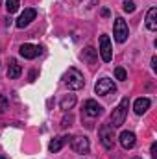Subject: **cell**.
I'll list each match as a JSON object with an SVG mask.
<instances>
[{"label": "cell", "instance_id": "cell-1", "mask_svg": "<svg viewBox=\"0 0 157 159\" xmlns=\"http://www.w3.org/2000/svg\"><path fill=\"white\" fill-rule=\"evenodd\" d=\"M128 107H129V98L124 96V98L120 100V104L113 109V113H111V119L109 120H111V126H113V128H120V126L124 124L126 115H128Z\"/></svg>", "mask_w": 157, "mask_h": 159}, {"label": "cell", "instance_id": "cell-2", "mask_svg": "<svg viewBox=\"0 0 157 159\" xmlns=\"http://www.w3.org/2000/svg\"><path fill=\"white\" fill-rule=\"evenodd\" d=\"M63 80H65V83L69 85V89H81L83 85H85V80H83V74L79 72L78 69H74V67H70L67 72H65V76H63Z\"/></svg>", "mask_w": 157, "mask_h": 159}, {"label": "cell", "instance_id": "cell-3", "mask_svg": "<svg viewBox=\"0 0 157 159\" xmlns=\"http://www.w3.org/2000/svg\"><path fill=\"white\" fill-rule=\"evenodd\" d=\"M100 141H102V144H104V148L105 150H111L113 146H115V128L111 126V124H104L102 128H100Z\"/></svg>", "mask_w": 157, "mask_h": 159}, {"label": "cell", "instance_id": "cell-4", "mask_svg": "<svg viewBox=\"0 0 157 159\" xmlns=\"http://www.w3.org/2000/svg\"><path fill=\"white\" fill-rule=\"evenodd\" d=\"M113 35H115V41H117V43H126L128 35H129V28H128V22H126L122 17H117V19H115Z\"/></svg>", "mask_w": 157, "mask_h": 159}, {"label": "cell", "instance_id": "cell-5", "mask_svg": "<svg viewBox=\"0 0 157 159\" xmlns=\"http://www.w3.org/2000/svg\"><path fill=\"white\" fill-rule=\"evenodd\" d=\"M94 91H96V94H102V96H105V94H111V93H115L117 91V85H115V81L109 78H102L96 81V85H94Z\"/></svg>", "mask_w": 157, "mask_h": 159}, {"label": "cell", "instance_id": "cell-6", "mask_svg": "<svg viewBox=\"0 0 157 159\" xmlns=\"http://www.w3.org/2000/svg\"><path fill=\"white\" fill-rule=\"evenodd\" d=\"M100 56L105 63H109L113 59V46L107 35H100Z\"/></svg>", "mask_w": 157, "mask_h": 159}, {"label": "cell", "instance_id": "cell-7", "mask_svg": "<svg viewBox=\"0 0 157 159\" xmlns=\"http://www.w3.org/2000/svg\"><path fill=\"white\" fill-rule=\"evenodd\" d=\"M89 139L83 137V135H78V137H72L70 141V148L76 152V154H87L89 152Z\"/></svg>", "mask_w": 157, "mask_h": 159}, {"label": "cell", "instance_id": "cell-8", "mask_svg": "<svg viewBox=\"0 0 157 159\" xmlns=\"http://www.w3.org/2000/svg\"><path fill=\"white\" fill-rule=\"evenodd\" d=\"M35 17H37V11L34 9V7H28V9H24V13L17 19V28H26L32 20H35Z\"/></svg>", "mask_w": 157, "mask_h": 159}, {"label": "cell", "instance_id": "cell-9", "mask_svg": "<svg viewBox=\"0 0 157 159\" xmlns=\"http://www.w3.org/2000/svg\"><path fill=\"white\" fill-rule=\"evenodd\" d=\"M19 52H20V56H22L24 59H35V57L41 54V48L39 46H35V44L26 43V44H20Z\"/></svg>", "mask_w": 157, "mask_h": 159}, {"label": "cell", "instance_id": "cell-10", "mask_svg": "<svg viewBox=\"0 0 157 159\" xmlns=\"http://www.w3.org/2000/svg\"><path fill=\"white\" fill-rule=\"evenodd\" d=\"M85 113L89 117H100L104 113V107L96 102V100H87L85 102Z\"/></svg>", "mask_w": 157, "mask_h": 159}, {"label": "cell", "instance_id": "cell-11", "mask_svg": "<svg viewBox=\"0 0 157 159\" xmlns=\"http://www.w3.org/2000/svg\"><path fill=\"white\" fill-rule=\"evenodd\" d=\"M69 139H70V137H67V135H59V137L52 139V141H50V144H48V150H50L52 154L59 152V150H61V148L69 143Z\"/></svg>", "mask_w": 157, "mask_h": 159}, {"label": "cell", "instance_id": "cell-12", "mask_svg": "<svg viewBox=\"0 0 157 159\" xmlns=\"http://www.w3.org/2000/svg\"><path fill=\"white\" fill-rule=\"evenodd\" d=\"M150 106H152L150 98H137L135 104H133V109H135L137 115H144V113L150 109Z\"/></svg>", "mask_w": 157, "mask_h": 159}, {"label": "cell", "instance_id": "cell-13", "mask_svg": "<svg viewBox=\"0 0 157 159\" xmlns=\"http://www.w3.org/2000/svg\"><path fill=\"white\" fill-rule=\"evenodd\" d=\"M120 144H122V148H126V150L133 148V146H135V133H133V131H122V133H120Z\"/></svg>", "mask_w": 157, "mask_h": 159}, {"label": "cell", "instance_id": "cell-14", "mask_svg": "<svg viewBox=\"0 0 157 159\" xmlns=\"http://www.w3.org/2000/svg\"><path fill=\"white\" fill-rule=\"evenodd\" d=\"M22 74V69L19 65L17 59H9V65H7V78L9 80H17Z\"/></svg>", "mask_w": 157, "mask_h": 159}, {"label": "cell", "instance_id": "cell-15", "mask_svg": "<svg viewBox=\"0 0 157 159\" xmlns=\"http://www.w3.org/2000/svg\"><path fill=\"white\" fill-rule=\"evenodd\" d=\"M146 28L152 30V32L157 30V9L155 7H152L148 11V15H146Z\"/></svg>", "mask_w": 157, "mask_h": 159}, {"label": "cell", "instance_id": "cell-16", "mask_svg": "<svg viewBox=\"0 0 157 159\" xmlns=\"http://www.w3.org/2000/svg\"><path fill=\"white\" fill-rule=\"evenodd\" d=\"M59 106H61V109H63V111L72 109V107L76 106V96H74V94H67V96H63V98H61V102H59Z\"/></svg>", "mask_w": 157, "mask_h": 159}, {"label": "cell", "instance_id": "cell-17", "mask_svg": "<svg viewBox=\"0 0 157 159\" xmlns=\"http://www.w3.org/2000/svg\"><path fill=\"white\" fill-rule=\"evenodd\" d=\"M83 59H85L87 63H91V65H92V63L96 61V50H94L92 46L85 48V50H83Z\"/></svg>", "mask_w": 157, "mask_h": 159}, {"label": "cell", "instance_id": "cell-18", "mask_svg": "<svg viewBox=\"0 0 157 159\" xmlns=\"http://www.w3.org/2000/svg\"><path fill=\"white\" fill-rule=\"evenodd\" d=\"M19 6H20V2L19 0H6V9H7V13L11 15V13H15L17 9H19Z\"/></svg>", "mask_w": 157, "mask_h": 159}, {"label": "cell", "instance_id": "cell-19", "mask_svg": "<svg viewBox=\"0 0 157 159\" xmlns=\"http://www.w3.org/2000/svg\"><path fill=\"white\" fill-rule=\"evenodd\" d=\"M122 9H124L126 13H133V11H135V2H133V0H124Z\"/></svg>", "mask_w": 157, "mask_h": 159}, {"label": "cell", "instance_id": "cell-20", "mask_svg": "<svg viewBox=\"0 0 157 159\" xmlns=\"http://www.w3.org/2000/svg\"><path fill=\"white\" fill-rule=\"evenodd\" d=\"M115 76H117V80H120V81L128 80V74H126V70H124L122 67H117V69H115Z\"/></svg>", "mask_w": 157, "mask_h": 159}, {"label": "cell", "instance_id": "cell-21", "mask_svg": "<svg viewBox=\"0 0 157 159\" xmlns=\"http://www.w3.org/2000/svg\"><path fill=\"white\" fill-rule=\"evenodd\" d=\"M152 159H157V143L152 144Z\"/></svg>", "mask_w": 157, "mask_h": 159}, {"label": "cell", "instance_id": "cell-22", "mask_svg": "<svg viewBox=\"0 0 157 159\" xmlns=\"http://www.w3.org/2000/svg\"><path fill=\"white\" fill-rule=\"evenodd\" d=\"M70 117H69V119H63V124H61V126H63V128H67V126H70Z\"/></svg>", "mask_w": 157, "mask_h": 159}, {"label": "cell", "instance_id": "cell-23", "mask_svg": "<svg viewBox=\"0 0 157 159\" xmlns=\"http://www.w3.org/2000/svg\"><path fill=\"white\" fill-rule=\"evenodd\" d=\"M152 69L157 70V57H152Z\"/></svg>", "mask_w": 157, "mask_h": 159}, {"label": "cell", "instance_id": "cell-24", "mask_svg": "<svg viewBox=\"0 0 157 159\" xmlns=\"http://www.w3.org/2000/svg\"><path fill=\"white\" fill-rule=\"evenodd\" d=\"M102 15H104V17H109V9H107V7H104V9H102Z\"/></svg>", "mask_w": 157, "mask_h": 159}, {"label": "cell", "instance_id": "cell-25", "mask_svg": "<svg viewBox=\"0 0 157 159\" xmlns=\"http://www.w3.org/2000/svg\"><path fill=\"white\" fill-rule=\"evenodd\" d=\"M0 159H6V157H4V156H2V154H0Z\"/></svg>", "mask_w": 157, "mask_h": 159}, {"label": "cell", "instance_id": "cell-26", "mask_svg": "<svg viewBox=\"0 0 157 159\" xmlns=\"http://www.w3.org/2000/svg\"><path fill=\"white\" fill-rule=\"evenodd\" d=\"M133 159H141V157H133Z\"/></svg>", "mask_w": 157, "mask_h": 159}]
</instances>
